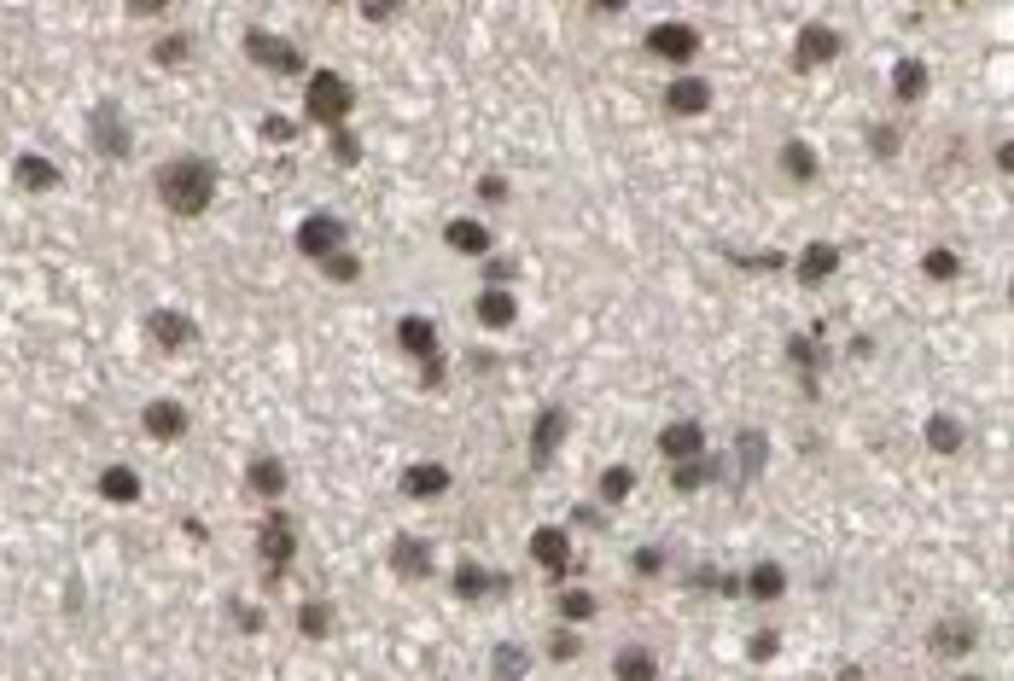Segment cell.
<instances>
[{"label":"cell","instance_id":"cell-42","mask_svg":"<svg viewBox=\"0 0 1014 681\" xmlns=\"http://www.w3.org/2000/svg\"><path fill=\"white\" fill-rule=\"evenodd\" d=\"M263 141H275V146H286V141H298V129L286 123V117H263Z\"/></svg>","mask_w":1014,"mask_h":681},{"label":"cell","instance_id":"cell-47","mask_svg":"<svg viewBox=\"0 0 1014 681\" xmlns=\"http://www.w3.org/2000/svg\"><path fill=\"white\" fill-rule=\"evenodd\" d=\"M752 658H775V635H770V629H764V635L752 641Z\"/></svg>","mask_w":1014,"mask_h":681},{"label":"cell","instance_id":"cell-31","mask_svg":"<svg viewBox=\"0 0 1014 681\" xmlns=\"http://www.w3.org/2000/svg\"><path fill=\"white\" fill-rule=\"evenodd\" d=\"M526 670H531L526 646L502 641V646H496V658H490V676H496V681H519V676H526Z\"/></svg>","mask_w":1014,"mask_h":681},{"label":"cell","instance_id":"cell-28","mask_svg":"<svg viewBox=\"0 0 1014 681\" xmlns=\"http://www.w3.org/2000/svg\"><path fill=\"white\" fill-rule=\"evenodd\" d=\"M927 82H933V76H927L921 59H898V64H892V94H898V99H921Z\"/></svg>","mask_w":1014,"mask_h":681},{"label":"cell","instance_id":"cell-46","mask_svg":"<svg viewBox=\"0 0 1014 681\" xmlns=\"http://www.w3.org/2000/svg\"><path fill=\"white\" fill-rule=\"evenodd\" d=\"M659 566H665V554H659V548H641L636 554V571H659Z\"/></svg>","mask_w":1014,"mask_h":681},{"label":"cell","instance_id":"cell-24","mask_svg":"<svg viewBox=\"0 0 1014 681\" xmlns=\"http://www.w3.org/2000/svg\"><path fill=\"white\" fill-rule=\"evenodd\" d=\"M613 676H618V681H659L653 646H624V653L613 658Z\"/></svg>","mask_w":1014,"mask_h":681},{"label":"cell","instance_id":"cell-20","mask_svg":"<svg viewBox=\"0 0 1014 681\" xmlns=\"http://www.w3.org/2000/svg\"><path fill=\"white\" fill-rule=\"evenodd\" d=\"M444 240H449V251H461V257H484V251L490 245H496V233H490L484 228V221H449V228H444Z\"/></svg>","mask_w":1014,"mask_h":681},{"label":"cell","instance_id":"cell-6","mask_svg":"<svg viewBox=\"0 0 1014 681\" xmlns=\"http://www.w3.org/2000/svg\"><path fill=\"white\" fill-rule=\"evenodd\" d=\"M840 29H828V24H805L799 29V47H793V71H817V64L828 59H840Z\"/></svg>","mask_w":1014,"mask_h":681},{"label":"cell","instance_id":"cell-25","mask_svg":"<svg viewBox=\"0 0 1014 681\" xmlns=\"http://www.w3.org/2000/svg\"><path fill=\"white\" fill-rule=\"evenodd\" d=\"M449 489V466H437V461H426V466H409L402 472V496H444Z\"/></svg>","mask_w":1014,"mask_h":681},{"label":"cell","instance_id":"cell-13","mask_svg":"<svg viewBox=\"0 0 1014 681\" xmlns=\"http://www.w3.org/2000/svg\"><path fill=\"white\" fill-rule=\"evenodd\" d=\"M257 548H263V566H268V571H286V566H292V554H298V536L286 531L280 519H263Z\"/></svg>","mask_w":1014,"mask_h":681},{"label":"cell","instance_id":"cell-16","mask_svg":"<svg viewBox=\"0 0 1014 681\" xmlns=\"http://www.w3.org/2000/svg\"><path fill=\"white\" fill-rule=\"evenodd\" d=\"M507 588V576H490L479 559H461V571H455V594L461 600H490V594H502Z\"/></svg>","mask_w":1014,"mask_h":681},{"label":"cell","instance_id":"cell-33","mask_svg":"<svg viewBox=\"0 0 1014 681\" xmlns=\"http://www.w3.org/2000/svg\"><path fill=\"white\" fill-rule=\"evenodd\" d=\"M298 629H303V641H321V635L333 629V611L321 606V600H303V606H298Z\"/></svg>","mask_w":1014,"mask_h":681},{"label":"cell","instance_id":"cell-35","mask_svg":"<svg viewBox=\"0 0 1014 681\" xmlns=\"http://www.w3.org/2000/svg\"><path fill=\"white\" fill-rule=\"evenodd\" d=\"M921 268H927V280H956L962 275V263H956V251H944V245H933L921 257Z\"/></svg>","mask_w":1014,"mask_h":681},{"label":"cell","instance_id":"cell-3","mask_svg":"<svg viewBox=\"0 0 1014 681\" xmlns=\"http://www.w3.org/2000/svg\"><path fill=\"white\" fill-rule=\"evenodd\" d=\"M245 53L251 64H263V71H275V76H298L303 71V53L286 36H268V29H245Z\"/></svg>","mask_w":1014,"mask_h":681},{"label":"cell","instance_id":"cell-30","mask_svg":"<svg viewBox=\"0 0 1014 681\" xmlns=\"http://www.w3.org/2000/svg\"><path fill=\"white\" fill-rule=\"evenodd\" d=\"M962 437H968V431H962L951 414H933V419H927V449H933V454H956Z\"/></svg>","mask_w":1014,"mask_h":681},{"label":"cell","instance_id":"cell-23","mask_svg":"<svg viewBox=\"0 0 1014 681\" xmlns=\"http://www.w3.org/2000/svg\"><path fill=\"white\" fill-rule=\"evenodd\" d=\"M933 646H939V653H974V646H979V629L968 623V618H944V623H933Z\"/></svg>","mask_w":1014,"mask_h":681},{"label":"cell","instance_id":"cell-21","mask_svg":"<svg viewBox=\"0 0 1014 681\" xmlns=\"http://www.w3.org/2000/svg\"><path fill=\"white\" fill-rule=\"evenodd\" d=\"M12 175H19V186H29V193H53V186H59V163L41 158V151H24V158L12 163Z\"/></svg>","mask_w":1014,"mask_h":681},{"label":"cell","instance_id":"cell-27","mask_svg":"<svg viewBox=\"0 0 1014 681\" xmlns=\"http://www.w3.org/2000/svg\"><path fill=\"white\" fill-rule=\"evenodd\" d=\"M391 566L402 576H426L432 571V554H426V542H414V536H397L391 542Z\"/></svg>","mask_w":1014,"mask_h":681},{"label":"cell","instance_id":"cell-11","mask_svg":"<svg viewBox=\"0 0 1014 681\" xmlns=\"http://www.w3.org/2000/svg\"><path fill=\"white\" fill-rule=\"evenodd\" d=\"M793 275H799L805 285H822L828 275H840V245H828V240H810L799 251V263H793Z\"/></svg>","mask_w":1014,"mask_h":681},{"label":"cell","instance_id":"cell-17","mask_svg":"<svg viewBox=\"0 0 1014 681\" xmlns=\"http://www.w3.org/2000/svg\"><path fill=\"white\" fill-rule=\"evenodd\" d=\"M740 594H747V600H782V594H787V571L775 566V559H758V566L747 571V583H740Z\"/></svg>","mask_w":1014,"mask_h":681},{"label":"cell","instance_id":"cell-36","mask_svg":"<svg viewBox=\"0 0 1014 681\" xmlns=\"http://www.w3.org/2000/svg\"><path fill=\"white\" fill-rule=\"evenodd\" d=\"M560 618H571V623L595 618V594H589V588H566L560 594Z\"/></svg>","mask_w":1014,"mask_h":681},{"label":"cell","instance_id":"cell-45","mask_svg":"<svg viewBox=\"0 0 1014 681\" xmlns=\"http://www.w3.org/2000/svg\"><path fill=\"white\" fill-rule=\"evenodd\" d=\"M484 280H490V285H507V280H514V263H490Z\"/></svg>","mask_w":1014,"mask_h":681},{"label":"cell","instance_id":"cell-18","mask_svg":"<svg viewBox=\"0 0 1014 681\" xmlns=\"http://www.w3.org/2000/svg\"><path fill=\"white\" fill-rule=\"evenodd\" d=\"M472 315H479L490 332H507V327L519 320V303H514V292H507V285H490V292L479 297V309H472Z\"/></svg>","mask_w":1014,"mask_h":681},{"label":"cell","instance_id":"cell-14","mask_svg":"<svg viewBox=\"0 0 1014 681\" xmlns=\"http://www.w3.org/2000/svg\"><path fill=\"white\" fill-rule=\"evenodd\" d=\"M560 442H566V414L560 408H543V414H536V431H531V461L548 466Z\"/></svg>","mask_w":1014,"mask_h":681},{"label":"cell","instance_id":"cell-7","mask_svg":"<svg viewBox=\"0 0 1014 681\" xmlns=\"http://www.w3.org/2000/svg\"><path fill=\"white\" fill-rule=\"evenodd\" d=\"M659 454H665L671 466L700 461V454H705V431H700V419H671L665 431H659Z\"/></svg>","mask_w":1014,"mask_h":681},{"label":"cell","instance_id":"cell-48","mask_svg":"<svg viewBox=\"0 0 1014 681\" xmlns=\"http://www.w3.org/2000/svg\"><path fill=\"white\" fill-rule=\"evenodd\" d=\"M962 681H979V676H962Z\"/></svg>","mask_w":1014,"mask_h":681},{"label":"cell","instance_id":"cell-10","mask_svg":"<svg viewBox=\"0 0 1014 681\" xmlns=\"http://www.w3.org/2000/svg\"><path fill=\"white\" fill-rule=\"evenodd\" d=\"M705 106H712V88H705V76H676L665 88V111L671 117H700Z\"/></svg>","mask_w":1014,"mask_h":681},{"label":"cell","instance_id":"cell-40","mask_svg":"<svg viewBox=\"0 0 1014 681\" xmlns=\"http://www.w3.org/2000/svg\"><path fill=\"white\" fill-rule=\"evenodd\" d=\"M548 653H554V658H560V664H571V658H578V653H583V641H578V635H571V629H554V641H548Z\"/></svg>","mask_w":1014,"mask_h":681},{"label":"cell","instance_id":"cell-44","mask_svg":"<svg viewBox=\"0 0 1014 681\" xmlns=\"http://www.w3.org/2000/svg\"><path fill=\"white\" fill-rule=\"evenodd\" d=\"M874 151H886L892 158V151H898V129H874Z\"/></svg>","mask_w":1014,"mask_h":681},{"label":"cell","instance_id":"cell-43","mask_svg":"<svg viewBox=\"0 0 1014 681\" xmlns=\"http://www.w3.org/2000/svg\"><path fill=\"white\" fill-rule=\"evenodd\" d=\"M479 193H484L490 204H502V198H507V186H502V175H484V181H479Z\"/></svg>","mask_w":1014,"mask_h":681},{"label":"cell","instance_id":"cell-4","mask_svg":"<svg viewBox=\"0 0 1014 681\" xmlns=\"http://www.w3.org/2000/svg\"><path fill=\"white\" fill-rule=\"evenodd\" d=\"M345 240H350V228L338 216H310L298 228V251L310 263H327V257H338V251H345Z\"/></svg>","mask_w":1014,"mask_h":681},{"label":"cell","instance_id":"cell-29","mask_svg":"<svg viewBox=\"0 0 1014 681\" xmlns=\"http://www.w3.org/2000/svg\"><path fill=\"white\" fill-rule=\"evenodd\" d=\"M775 163H782V175H793V181H817V151H810L805 141H787L782 151H775Z\"/></svg>","mask_w":1014,"mask_h":681},{"label":"cell","instance_id":"cell-39","mask_svg":"<svg viewBox=\"0 0 1014 681\" xmlns=\"http://www.w3.org/2000/svg\"><path fill=\"white\" fill-rule=\"evenodd\" d=\"M181 59H193V36H164L158 41V64H181Z\"/></svg>","mask_w":1014,"mask_h":681},{"label":"cell","instance_id":"cell-1","mask_svg":"<svg viewBox=\"0 0 1014 681\" xmlns=\"http://www.w3.org/2000/svg\"><path fill=\"white\" fill-rule=\"evenodd\" d=\"M158 198L176 216H205L210 198H216V169L205 158H169L158 169Z\"/></svg>","mask_w":1014,"mask_h":681},{"label":"cell","instance_id":"cell-38","mask_svg":"<svg viewBox=\"0 0 1014 681\" xmlns=\"http://www.w3.org/2000/svg\"><path fill=\"white\" fill-rule=\"evenodd\" d=\"M321 268H327V280H338V285H350V280L362 275V263L350 257V251H338V257H327V263H321Z\"/></svg>","mask_w":1014,"mask_h":681},{"label":"cell","instance_id":"cell-32","mask_svg":"<svg viewBox=\"0 0 1014 681\" xmlns=\"http://www.w3.org/2000/svg\"><path fill=\"white\" fill-rule=\"evenodd\" d=\"M712 478H717V466L705 461V454H700V461H683V466L671 472V484L683 489V496H688V489H705V484H712Z\"/></svg>","mask_w":1014,"mask_h":681},{"label":"cell","instance_id":"cell-37","mask_svg":"<svg viewBox=\"0 0 1014 681\" xmlns=\"http://www.w3.org/2000/svg\"><path fill=\"white\" fill-rule=\"evenodd\" d=\"M740 466L764 472V431H740Z\"/></svg>","mask_w":1014,"mask_h":681},{"label":"cell","instance_id":"cell-9","mask_svg":"<svg viewBox=\"0 0 1014 681\" xmlns=\"http://www.w3.org/2000/svg\"><path fill=\"white\" fill-rule=\"evenodd\" d=\"M141 425H146L158 442H176V437H188V408H181L176 397H158V402L141 408Z\"/></svg>","mask_w":1014,"mask_h":681},{"label":"cell","instance_id":"cell-5","mask_svg":"<svg viewBox=\"0 0 1014 681\" xmlns=\"http://www.w3.org/2000/svg\"><path fill=\"white\" fill-rule=\"evenodd\" d=\"M648 53L653 59H671V64H688L700 53V29L695 24H653L648 29Z\"/></svg>","mask_w":1014,"mask_h":681},{"label":"cell","instance_id":"cell-26","mask_svg":"<svg viewBox=\"0 0 1014 681\" xmlns=\"http://www.w3.org/2000/svg\"><path fill=\"white\" fill-rule=\"evenodd\" d=\"M146 332L158 338L164 350H181V344H188V338H193L188 315H176V309H152V315H146Z\"/></svg>","mask_w":1014,"mask_h":681},{"label":"cell","instance_id":"cell-15","mask_svg":"<svg viewBox=\"0 0 1014 681\" xmlns=\"http://www.w3.org/2000/svg\"><path fill=\"white\" fill-rule=\"evenodd\" d=\"M397 338H402V350L420 355L426 367L437 362V327H432L426 315H402V320H397Z\"/></svg>","mask_w":1014,"mask_h":681},{"label":"cell","instance_id":"cell-8","mask_svg":"<svg viewBox=\"0 0 1014 681\" xmlns=\"http://www.w3.org/2000/svg\"><path fill=\"white\" fill-rule=\"evenodd\" d=\"M94 141L106 158H129V123H123V106L117 99H99L94 106Z\"/></svg>","mask_w":1014,"mask_h":681},{"label":"cell","instance_id":"cell-19","mask_svg":"<svg viewBox=\"0 0 1014 681\" xmlns=\"http://www.w3.org/2000/svg\"><path fill=\"white\" fill-rule=\"evenodd\" d=\"M531 559H536V566H548V571H560L566 559H571V536L560 531V524H543V531H531Z\"/></svg>","mask_w":1014,"mask_h":681},{"label":"cell","instance_id":"cell-22","mask_svg":"<svg viewBox=\"0 0 1014 681\" xmlns=\"http://www.w3.org/2000/svg\"><path fill=\"white\" fill-rule=\"evenodd\" d=\"M245 484H251V496L257 501H280V489H286V466L275 461V454H257L245 472Z\"/></svg>","mask_w":1014,"mask_h":681},{"label":"cell","instance_id":"cell-34","mask_svg":"<svg viewBox=\"0 0 1014 681\" xmlns=\"http://www.w3.org/2000/svg\"><path fill=\"white\" fill-rule=\"evenodd\" d=\"M630 489H636V472H630V466H606V472H601V496L613 501V507L630 501Z\"/></svg>","mask_w":1014,"mask_h":681},{"label":"cell","instance_id":"cell-2","mask_svg":"<svg viewBox=\"0 0 1014 681\" xmlns=\"http://www.w3.org/2000/svg\"><path fill=\"white\" fill-rule=\"evenodd\" d=\"M303 111H310V123L345 129V117L357 111V88H350L338 71H315L310 88H303Z\"/></svg>","mask_w":1014,"mask_h":681},{"label":"cell","instance_id":"cell-12","mask_svg":"<svg viewBox=\"0 0 1014 681\" xmlns=\"http://www.w3.org/2000/svg\"><path fill=\"white\" fill-rule=\"evenodd\" d=\"M94 489H99V501H106V507H134V501H141V472H134V466H106Z\"/></svg>","mask_w":1014,"mask_h":681},{"label":"cell","instance_id":"cell-41","mask_svg":"<svg viewBox=\"0 0 1014 681\" xmlns=\"http://www.w3.org/2000/svg\"><path fill=\"white\" fill-rule=\"evenodd\" d=\"M333 151H338L345 163H357V158H362V141H357L350 129H333Z\"/></svg>","mask_w":1014,"mask_h":681}]
</instances>
